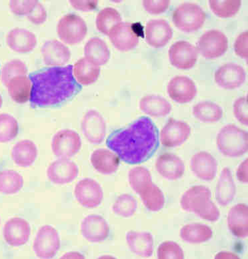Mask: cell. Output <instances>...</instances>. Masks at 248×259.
I'll use <instances>...</instances> for the list:
<instances>
[{"label":"cell","instance_id":"obj_53","mask_svg":"<svg viewBox=\"0 0 248 259\" xmlns=\"http://www.w3.org/2000/svg\"><path fill=\"white\" fill-rule=\"evenodd\" d=\"M62 258H84V256L82 254L77 253V252H70L69 253L64 254Z\"/></svg>","mask_w":248,"mask_h":259},{"label":"cell","instance_id":"obj_46","mask_svg":"<svg viewBox=\"0 0 248 259\" xmlns=\"http://www.w3.org/2000/svg\"><path fill=\"white\" fill-rule=\"evenodd\" d=\"M38 1H10L9 6L10 10L14 14L18 16H28L33 8L38 3Z\"/></svg>","mask_w":248,"mask_h":259},{"label":"cell","instance_id":"obj_8","mask_svg":"<svg viewBox=\"0 0 248 259\" xmlns=\"http://www.w3.org/2000/svg\"><path fill=\"white\" fill-rule=\"evenodd\" d=\"M196 49L206 59H215L224 55L228 50V39L220 30H209L200 37Z\"/></svg>","mask_w":248,"mask_h":259},{"label":"cell","instance_id":"obj_27","mask_svg":"<svg viewBox=\"0 0 248 259\" xmlns=\"http://www.w3.org/2000/svg\"><path fill=\"white\" fill-rule=\"evenodd\" d=\"M90 161L97 172L105 175L115 173L120 165L118 156L114 152L104 148L95 150L91 154Z\"/></svg>","mask_w":248,"mask_h":259},{"label":"cell","instance_id":"obj_6","mask_svg":"<svg viewBox=\"0 0 248 259\" xmlns=\"http://www.w3.org/2000/svg\"><path fill=\"white\" fill-rule=\"evenodd\" d=\"M57 30L60 38L64 43L75 45L85 38L87 28L85 21L80 16L69 14L60 19Z\"/></svg>","mask_w":248,"mask_h":259},{"label":"cell","instance_id":"obj_7","mask_svg":"<svg viewBox=\"0 0 248 259\" xmlns=\"http://www.w3.org/2000/svg\"><path fill=\"white\" fill-rule=\"evenodd\" d=\"M60 248V238L57 230L50 225H44L37 231L33 244L37 257L52 258Z\"/></svg>","mask_w":248,"mask_h":259},{"label":"cell","instance_id":"obj_48","mask_svg":"<svg viewBox=\"0 0 248 259\" xmlns=\"http://www.w3.org/2000/svg\"><path fill=\"white\" fill-rule=\"evenodd\" d=\"M247 31L246 32L240 33L235 39L234 46V52L237 56L239 57L243 58L245 60H247L248 52H247V43H248V34Z\"/></svg>","mask_w":248,"mask_h":259},{"label":"cell","instance_id":"obj_4","mask_svg":"<svg viewBox=\"0 0 248 259\" xmlns=\"http://www.w3.org/2000/svg\"><path fill=\"white\" fill-rule=\"evenodd\" d=\"M216 143L223 155L229 158L239 157L247 152V133L234 124L226 125L219 132Z\"/></svg>","mask_w":248,"mask_h":259},{"label":"cell","instance_id":"obj_21","mask_svg":"<svg viewBox=\"0 0 248 259\" xmlns=\"http://www.w3.org/2000/svg\"><path fill=\"white\" fill-rule=\"evenodd\" d=\"M173 30L169 23L164 20H152L145 27L147 43L156 49L165 46L172 38Z\"/></svg>","mask_w":248,"mask_h":259},{"label":"cell","instance_id":"obj_31","mask_svg":"<svg viewBox=\"0 0 248 259\" xmlns=\"http://www.w3.org/2000/svg\"><path fill=\"white\" fill-rule=\"evenodd\" d=\"M85 58L97 65L103 66L109 61L110 51L105 41L99 37L89 39L84 47Z\"/></svg>","mask_w":248,"mask_h":259},{"label":"cell","instance_id":"obj_34","mask_svg":"<svg viewBox=\"0 0 248 259\" xmlns=\"http://www.w3.org/2000/svg\"><path fill=\"white\" fill-rule=\"evenodd\" d=\"M7 87L10 97L17 103H26L30 100L32 81L28 76L15 77L10 81Z\"/></svg>","mask_w":248,"mask_h":259},{"label":"cell","instance_id":"obj_54","mask_svg":"<svg viewBox=\"0 0 248 259\" xmlns=\"http://www.w3.org/2000/svg\"><path fill=\"white\" fill-rule=\"evenodd\" d=\"M2 104H3V100H2V96L0 95V108L2 107Z\"/></svg>","mask_w":248,"mask_h":259},{"label":"cell","instance_id":"obj_33","mask_svg":"<svg viewBox=\"0 0 248 259\" xmlns=\"http://www.w3.org/2000/svg\"><path fill=\"white\" fill-rule=\"evenodd\" d=\"M74 76L79 84L89 85L94 83L100 76V66L85 58H81L73 68Z\"/></svg>","mask_w":248,"mask_h":259},{"label":"cell","instance_id":"obj_1","mask_svg":"<svg viewBox=\"0 0 248 259\" xmlns=\"http://www.w3.org/2000/svg\"><path fill=\"white\" fill-rule=\"evenodd\" d=\"M106 145L127 164H140L150 159L158 149L159 133L153 121L142 116L127 128L112 133Z\"/></svg>","mask_w":248,"mask_h":259},{"label":"cell","instance_id":"obj_28","mask_svg":"<svg viewBox=\"0 0 248 259\" xmlns=\"http://www.w3.org/2000/svg\"><path fill=\"white\" fill-rule=\"evenodd\" d=\"M236 194V187L233 181L232 173L228 167H225L221 172L217 184L216 199L222 206L228 205L233 201Z\"/></svg>","mask_w":248,"mask_h":259},{"label":"cell","instance_id":"obj_47","mask_svg":"<svg viewBox=\"0 0 248 259\" xmlns=\"http://www.w3.org/2000/svg\"><path fill=\"white\" fill-rule=\"evenodd\" d=\"M170 1L162 0V1H152L144 0L143 1V6L148 13L153 15H158L164 13L170 6Z\"/></svg>","mask_w":248,"mask_h":259},{"label":"cell","instance_id":"obj_36","mask_svg":"<svg viewBox=\"0 0 248 259\" xmlns=\"http://www.w3.org/2000/svg\"><path fill=\"white\" fill-rule=\"evenodd\" d=\"M193 114L195 118L202 122L214 123L222 119L223 110L214 102H200L193 106Z\"/></svg>","mask_w":248,"mask_h":259},{"label":"cell","instance_id":"obj_41","mask_svg":"<svg viewBox=\"0 0 248 259\" xmlns=\"http://www.w3.org/2000/svg\"><path fill=\"white\" fill-rule=\"evenodd\" d=\"M128 181L133 191L138 194L143 187L152 182L151 173L145 167H134L129 171Z\"/></svg>","mask_w":248,"mask_h":259},{"label":"cell","instance_id":"obj_11","mask_svg":"<svg viewBox=\"0 0 248 259\" xmlns=\"http://www.w3.org/2000/svg\"><path fill=\"white\" fill-rule=\"evenodd\" d=\"M191 131L187 123L171 118L160 132V142L167 148L178 147L188 139Z\"/></svg>","mask_w":248,"mask_h":259},{"label":"cell","instance_id":"obj_35","mask_svg":"<svg viewBox=\"0 0 248 259\" xmlns=\"http://www.w3.org/2000/svg\"><path fill=\"white\" fill-rule=\"evenodd\" d=\"M139 197L147 210L158 212L164 208L165 198L161 189L151 182L139 193Z\"/></svg>","mask_w":248,"mask_h":259},{"label":"cell","instance_id":"obj_3","mask_svg":"<svg viewBox=\"0 0 248 259\" xmlns=\"http://www.w3.org/2000/svg\"><path fill=\"white\" fill-rule=\"evenodd\" d=\"M183 210L193 213L204 220L216 222L220 212L212 201V193L205 186H194L183 193L180 200Z\"/></svg>","mask_w":248,"mask_h":259},{"label":"cell","instance_id":"obj_13","mask_svg":"<svg viewBox=\"0 0 248 259\" xmlns=\"http://www.w3.org/2000/svg\"><path fill=\"white\" fill-rule=\"evenodd\" d=\"M81 127L83 135L89 143L99 145L105 139L106 121L96 110H91L86 112L82 119Z\"/></svg>","mask_w":248,"mask_h":259},{"label":"cell","instance_id":"obj_26","mask_svg":"<svg viewBox=\"0 0 248 259\" xmlns=\"http://www.w3.org/2000/svg\"><path fill=\"white\" fill-rule=\"evenodd\" d=\"M126 242L131 251L142 257H150L154 252V238L148 232L129 231Z\"/></svg>","mask_w":248,"mask_h":259},{"label":"cell","instance_id":"obj_37","mask_svg":"<svg viewBox=\"0 0 248 259\" xmlns=\"http://www.w3.org/2000/svg\"><path fill=\"white\" fill-rule=\"evenodd\" d=\"M24 185V179L18 172L12 170L0 171V193L14 194L18 193Z\"/></svg>","mask_w":248,"mask_h":259},{"label":"cell","instance_id":"obj_18","mask_svg":"<svg viewBox=\"0 0 248 259\" xmlns=\"http://www.w3.org/2000/svg\"><path fill=\"white\" fill-rule=\"evenodd\" d=\"M30 235V225L24 219L15 217L4 225V240L10 246L17 247L24 245L28 243Z\"/></svg>","mask_w":248,"mask_h":259},{"label":"cell","instance_id":"obj_23","mask_svg":"<svg viewBox=\"0 0 248 259\" xmlns=\"http://www.w3.org/2000/svg\"><path fill=\"white\" fill-rule=\"evenodd\" d=\"M41 51L43 61L47 66H64L68 63L71 58V52L68 48L56 39L43 44Z\"/></svg>","mask_w":248,"mask_h":259},{"label":"cell","instance_id":"obj_50","mask_svg":"<svg viewBox=\"0 0 248 259\" xmlns=\"http://www.w3.org/2000/svg\"><path fill=\"white\" fill-rule=\"evenodd\" d=\"M71 5L77 10L88 12L97 8V1H70Z\"/></svg>","mask_w":248,"mask_h":259},{"label":"cell","instance_id":"obj_25","mask_svg":"<svg viewBox=\"0 0 248 259\" xmlns=\"http://www.w3.org/2000/svg\"><path fill=\"white\" fill-rule=\"evenodd\" d=\"M227 223L229 230L238 238L248 235V208L246 204H237L229 211Z\"/></svg>","mask_w":248,"mask_h":259},{"label":"cell","instance_id":"obj_30","mask_svg":"<svg viewBox=\"0 0 248 259\" xmlns=\"http://www.w3.org/2000/svg\"><path fill=\"white\" fill-rule=\"evenodd\" d=\"M11 155L16 164L23 168H27L32 166L36 160L37 146L29 140L20 141L12 148Z\"/></svg>","mask_w":248,"mask_h":259},{"label":"cell","instance_id":"obj_43","mask_svg":"<svg viewBox=\"0 0 248 259\" xmlns=\"http://www.w3.org/2000/svg\"><path fill=\"white\" fill-rule=\"evenodd\" d=\"M28 68L24 62L19 60H11L5 64L2 71V81L7 87L10 81L17 76H26Z\"/></svg>","mask_w":248,"mask_h":259},{"label":"cell","instance_id":"obj_52","mask_svg":"<svg viewBox=\"0 0 248 259\" xmlns=\"http://www.w3.org/2000/svg\"><path fill=\"white\" fill-rule=\"evenodd\" d=\"M216 258H239V256L232 252H220L216 255Z\"/></svg>","mask_w":248,"mask_h":259},{"label":"cell","instance_id":"obj_12","mask_svg":"<svg viewBox=\"0 0 248 259\" xmlns=\"http://www.w3.org/2000/svg\"><path fill=\"white\" fill-rule=\"evenodd\" d=\"M169 59L173 66L187 70L193 68L199 58L196 47L186 41H178L169 50Z\"/></svg>","mask_w":248,"mask_h":259},{"label":"cell","instance_id":"obj_5","mask_svg":"<svg viewBox=\"0 0 248 259\" xmlns=\"http://www.w3.org/2000/svg\"><path fill=\"white\" fill-rule=\"evenodd\" d=\"M205 12L196 4L183 3L174 10L172 21L174 26L182 32H196L205 23Z\"/></svg>","mask_w":248,"mask_h":259},{"label":"cell","instance_id":"obj_42","mask_svg":"<svg viewBox=\"0 0 248 259\" xmlns=\"http://www.w3.org/2000/svg\"><path fill=\"white\" fill-rule=\"evenodd\" d=\"M18 123L8 114H0V143H6L15 139L18 133Z\"/></svg>","mask_w":248,"mask_h":259},{"label":"cell","instance_id":"obj_20","mask_svg":"<svg viewBox=\"0 0 248 259\" xmlns=\"http://www.w3.org/2000/svg\"><path fill=\"white\" fill-rule=\"evenodd\" d=\"M218 162L211 154L201 151L191 158L190 168L193 174L202 181H212L218 172Z\"/></svg>","mask_w":248,"mask_h":259},{"label":"cell","instance_id":"obj_32","mask_svg":"<svg viewBox=\"0 0 248 259\" xmlns=\"http://www.w3.org/2000/svg\"><path fill=\"white\" fill-rule=\"evenodd\" d=\"M213 232L208 225L201 223H190L185 225L180 231L181 239L185 243L200 244L209 241Z\"/></svg>","mask_w":248,"mask_h":259},{"label":"cell","instance_id":"obj_38","mask_svg":"<svg viewBox=\"0 0 248 259\" xmlns=\"http://www.w3.org/2000/svg\"><path fill=\"white\" fill-rule=\"evenodd\" d=\"M122 22V16L118 10L112 8H106L102 10L96 17L97 30L104 34H109L110 30Z\"/></svg>","mask_w":248,"mask_h":259},{"label":"cell","instance_id":"obj_16","mask_svg":"<svg viewBox=\"0 0 248 259\" xmlns=\"http://www.w3.org/2000/svg\"><path fill=\"white\" fill-rule=\"evenodd\" d=\"M246 78L244 69L238 64L228 63L222 65L216 71V83L219 87L227 90L240 87Z\"/></svg>","mask_w":248,"mask_h":259},{"label":"cell","instance_id":"obj_22","mask_svg":"<svg viewBox=\"0 0 248 259\" xmlns=\"http://www.w3.org/2000/svg\"><path fill=\"white\" fill-rule=\"evenodd\" d=\"M156 168L158 174L168 181H176L182 178L185 172L183 160L176 154L164 153L157 158Z\"/></svg>","mask_w":248,"mask_h":259},{"label":"cell","instance_id":"obj_19","mask_svg":"<svg viewBox=\"0 0 248 259\" xmlns=\"http://www.w3.org/2000/svg\"><path fill=\"white\" fill-rule=\"evenodd\" d=\"M168 94L169 97L179 104L189 103L196 96L197 88L188 77L177 76L169 82Z\"/></svg>","mask_w":248,"mask_h":259},{"label":"cell","instance_id":"obj_2","mask_svg":"<svg viewBox=\"0 0 248 259\" xmlns=\"http://www.w3.org/2000/svg\"><path fill=\"white\" fill-rule=\"evenodd\" d=\"M32 81L31 105L33 108L49 107L70 99L81 91L73 74V66H54L30 75Z\"/></svg>","mask_w":248,"mask_h":259},{"label":"cell","instance_id":"obj_45","mask_svg":"<svg viewBox=\"0 0 248 259\" xmlns=\"http://www.w3.org/2000/svg\"><path fill=\"white\" fill-rule=\"evenodd\" d=\"M233 114L241 124L248 125L247 97L237 98L233 103Z\"/></svg>","mask_w":248,"mask_h":259},{"label":"cell","instance_id":"obj_14","mask_svg":"<svg viewBox=\"0 0 248 259\" xmlns=\"http://www.w3.org/2000/svg\"><path fill=\"white\" fill-rule=\"evenodd\" d=\"M108 36L116 49L128 52L135 49L139 44V36L128 22H121L110 30Z\"/></svg>","mask_w":248,"mask_h":259},{"label":"cell","instance_id":"obj_29","mask_svg":"<svg viewBox=\"0 0 248 259\" xmlns=\"http://www.w3.org/2000/svg\"><path fill=\"white\" fill-rule=\"evenodd\" d=\"M139 108L143 113L150 116L161 118L170 113L172 106L164 97L158 95H147L141 98Z\"/></svg>","mask_w":248,"mask_h":259},{"label":"cell","instance_id":"obj_17","mask_svg":"<svg viewBox=\"0 0 248 259\" xmlns=\"http://www.w3.org/2000/svg\"><path fill=\"white\" fill-rule=\"evenodd\" d=\"M79 169L76 163L69 159L55 160L47 169V177L54 185H64L72 183L77 178Z\"/></svg>","mask_w":248,"mask_h":259},{"label":"cell","instance_id":"obj_15","mask_svg":"<svg viewBox=\"0 0 248 259\" xmlns=\"http://www.w3.org/2000/svg\"><path fill=\"white\" fill-rule=\"evenodd\" d=\"M83 237L90 243H101L107 239L110 227L107 221L98 214H90L82 221L80 228Z\"/></svg>","mask_w":248,"mask_h":259},{"label":"cell","instance_id":"obj_44","mask_svg":"<svg viewBox=\"0 0 248 259\" xmlns=\"http://www.w3.org/2000/svg\"><path fill=\"white\" fill-rule=\"evenodd\" d=\"M157 255L159 259H182L184 257L182 248L174 241H166L160 244Z\"/></svg>","mask_w":248,"mask_h":259},{"label":"cell","instance_id":"obj_40","mask_svg":"<svg viewBox=\"0 0 248 259\" xmlns=\"http://www.w3.org/2000/svg\"><path fill=\"white\" fill-rule=\"evenodd\" d=\"M137 208L135 198L128 194H123L117 198L112 206L116 215L123 218H130L135 214Z\"/></svg>","mask_w":248,"mask_h":259},{"label":"cell","instance_id":"obj_49","mask_svg":"<svg viewBox=\"0 0 248 259\" xmlns=\"http://www.w3.org/2000/svg\"><path fill=\"white\" fill-rule=\"evenodd\" d=\"M28 20L33 24H43L47 19V12L40 3H37L32 12L28 15Z\"/></svg>","mask_w":248,"mask_h":259},{"label":"cell","instance_id":"obj_51","mask_svg":"<svg viewBox=\"0 0 248 259\" xmlns=\"http://www.w3.org/2000/svg\"><path fill=\"white\" fill-rule=\"evenodd\" d=\"M248 160L247 158L243 160L239 164L236 171L237 180L243 184H247L248 182Z\"/></svg>","mask_w":248,"mask_h":259},{"label":"cell","instance_id":"obj_24","mask_svg":"<svg viewBox=\"0 0 248 259\" xmlns=\"http://www.w3.org/2000/svg\"><path fill=\"white\" fill-rule=\"evenodd\" d=\"M6 41L8 47L13 51L18 53H28L36 47L37 37L30 31L16 28L8 33Z\"/></svg>","mask_w":248,"mask_h":259},{"label":"cell","instance_id":"obj_10","mask_svg":"<svg viewBox=\"0 0 248 259\" xmlns=\"http://www.w3.org/2000/svg\"><path fill=\"white\" fill-rule=\"evenodd\" d=\"M77 201L85 208H95L101 204L104 198L103 190L95 180L84 179L77 184L74 189Z\"/></svg>","mask_w":248,"mask_h":259},{"label":"cell","instance_id":"obj_39","mask_svg":"<svg viewBox=\"0 0 248 259\" xmlns=\"http://www.w3.org/2000/svg\"><path fill=\"white\" fill-rule=\"evenodd\" d=\"M210 9L219 18H229L236 15L241 6V0H210Z\"/></svg>","mask_w":248,"mask_h":259},{"label":"cell","instance_id":"obj_9","mask_svg":"<svg viewBox=\"0 0 248 259\" xmlns=\"http://www.w3.org/2000/svg\"><path fill=\"white\" fill-rule=\"evenodd\" d=\"M81 147L80 137L72 130H62L56 133L52 139V151L54 155L60 158H72L80 151Z\"/></svg>","mask_w":248,"mask_h":259}]
</instances>
